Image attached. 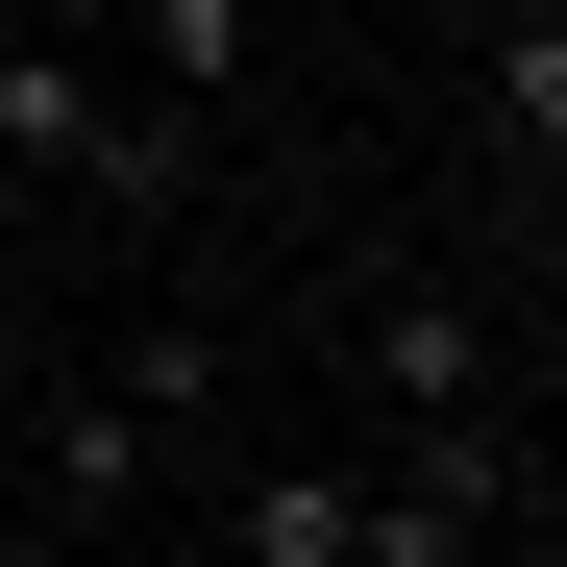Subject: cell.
<instances>
[{
	"instance_id": "obj_4",
	"label": "cell",
	"mask_w": 567,
	"mask_h": 567,
	"mask_svg": "<svg viewBox=\"0 0 567 567\" xmlns=\"http://www.w3.org/2000/svg\"><path fill=\"white\" fill-rule=\"evenodd\" d=\"M468 124H494V173L567 223V0H494V25H468Z\"/></svg>"
},
{
	"instance_id": "obj_3",
	"label": "cell",
	"mask_w": 567,
	"mask_h": 567,
	"mask_svg": "<svg viewBox=\"0 0 567 567\" xmlns=\"http://www.w3.org/2000/svg\"><path fill=\"white\" fill-rule=\"evenodd\" d=\"M518 518V444L494 420H395V468H370V567H468Z\"/></svg>"
},
{
	"instance_id": "obj_9",
	"label": "cell",
	"mask_w": 567,
	"mask_h": 567,
	"mask_svg": "<svg viewBox=\"0 0 567 567\" xmlns=\"http://www.w3.org/2000/svg\"><path fill=\"white\" fill-rule=\"evenodd\" d=\"M0 50H25V0H0Z\"/></svg>"
},
{
	"instance_id": "obj_5",
	"label": "cell",
	"mask_w": 567,
	"mask_h": 567,
	"mask_svg": "<svg viewBox=\"0 0 567 567\" xmlns=\"http://www.w3.org/2000/svg\"><path fill=\"white\" fill-rule=\"evenodd\" d=\"M0 468H25V494H50V518H124V494H148V420L100 395V370H50V395H25V420H0Z\"/></svg>"
},
{
	"instance_id": "obj_1",
	"label": "cell",
	"mask_w": 567,
	"mask_h": 567,
	"mask_svg": "<svg viewBox=\"0 0 567 567\" xmlns=\"http://www.w3.org/2000/svg\"><path fill=\"white\" fill-rule=\"evenodd\" d=\"M0 173H50V198H148V223L198 198V148H173V124H148L74 25H25V50H0Z\"/></svg>"
},
{
	"instance_id": "obj_7",
	"label": "cell",
	"mask_w": 567,
	"mask_h": 567,
	"mask_svg": "<svg viewBox=\"0 0 567 567\" xmlns=\"http://www.w3.org/2000/svg\"><path fill=\"white\" fill-rule=\"evenodd\" d=\"M247 567H370V468H247Z\"/></svg>"
},
{
	"instance_id": "obj_6",
	"label": "cell",
	"mask_w": 567,
	"mask_h": 567,
	"mask_svg": "<svg viewBox=\"0 0 567 567\" xmlns=\"http://www.w3.org/2000/svg\"><path fill=\"white\" fill-rule=\"evenodd\" d=\"M74 50H148L173 100H247V74H271V50H247V0H74Z\"/></svg>"
},
{
	"instance_id": "obj_8",
	"label": "cell",
	"mask_w": 567,
	"mask_h": 567,
	"mask_svg": "<svg viewBox=\"0 0 567 567\" xmlns=\"http://www.w3.org/2000/svg\"><path fill=\"white\" fill-rule=\"evenodd\" d=\"M100 395H124L148 444H198V420H223V321H124V370H100Z\"/></svg>"
},
{
	"instance_id": "obj_2",
	"label": "cell",
	"mask_w": 567,
	"mask_h": 567,
	"mask_svg": "<svg viewBox=\"0 0 567 567\" xmlns=\"http://www.w3.org/2000/svg\"><path fill=\"white\" fill-rule=\"evenodd\" d=\"M346 370H370V444H395V420H494V321H468L444 271H370V297H346Z\"/></svg>"
}]
</instances>
